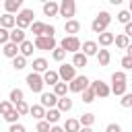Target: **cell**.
Listing matches in <instances>:
<instances>
[{"label": "cell", "mask_w": 132, "mask_h": 132, "mask_svg": "<svg viewBox=\"0 0 132 132\" xmlns=\"http://www.w3.org/2000/svg\"><path fill=\"white\" fill-rule=\"evenodd\" d=\"M109 23H111V14L107 12V10H101L95 19H93V23H91V31L93 33H103V31H107V27H109Z\"/></svg>", "instance_id": "1"}, {"label": "cell", "mask_w": 132, "mask_h": 132, "mask_svg": "<svg viewBox=\"0 0 132 132\" xmlns=\"http://www.w3.org/2000/svg\"><path fill=\"white\" fill-rule=\"evenodd\" d=\"M33 16H35L33 8H21V10L16 12V16H14V21H16V27H19V29H27V27H31V23H33Z\"/></svg>", "instance_id": "2"}, {"label": "cell", "mask_w": 132, "mask_h": 132, "mask_svg": "<svg viewBox=\"0 0 132 132\" xmlns=\"http://www.w3.org/2000/svg\"><path fill=\"white\" fill-rule=\"evenodd\" d=\"M25 80H27V87H29L33 93H39V95L43 93V85H45V82H43V76H41V74H37V72H29Z\"/></svg>", "instance_id": "3"}, {"label": "cell", "mask_w": 132, "mask_h": 132, "mask_svg": "<svg viewBox=\"0 0 132 132\" xmlns=\"http://www.w3.org/2000/svg\"><path fill=\"white\" fill-rule=\"evenodd\" d=\"M89 85H91V80H89L85 74H76V76L68 82V91H70V93H82Z\"/></svg>", "instance_id": "4"}, {"label": "cell", "mask_w": 132, "mask_h": 132, "mask_svg": "<svg viewBox=\"0 0 132 132\" xmlns=\"http://www.w3.org/2000/svg\"><path fill=\"white\" fill-rule=\"evenodd\" d=\"M60 47H62L66 54H68V52H70V54H76V52L80 50V39H78L76 35H66V37L60 41Z\"/></svg>", "instance_id": "5"}, {"label": "cell", "mask_w": 132, "mask_h": 132, "mask_svg": "<svg viewBox=\"0 0 132 132\" xmlns=\"http://www.w3.org/2000/svg\"><path fill=\"white\" fill-rule=\"evenodd\" d=\"M74 12H76V2L74 0H60V10H58L60 16H64L66 21H70L74 16Z\"/></svg>", "instance_id": "6"}, {"label": "cell", "mask_w": 132, "mask_h": 132, "mask_svg": "<svg viewBox=\"0 0 132 132\" xmlns=\"http://www.w3.org/2000/svg\"><path fill=\"white\" fill-rule=\"evenodd\" d=\"M33 45H35L37 50H43V52H50V50L58 47V43H56V37H45V35H39V37H35Z\"/></svg>", "instance_id": "7"}, {"label": "cell", "mask_w": 132, "mask_h": 132, "mask_svg": "<svg viewBox=\"0 0 132 132\" xmlns=\"http://www.w3.org/2000/svg\"><path fill=\"white\" fill-rule=\"evenodd\" d=\"M89 87L93 89L95 97H99V99H105V97H109V95H111V89H109V85H107V82H103V80H93Z\"/></svg>", "instance_id": "8"}, {"label": "cell", "mask_w": 132, "mask_h": 132, "mask_svg": "<svg viewBox=\"0 0 132 132\" xmlns=\"http://www.w3.org/2000/svg\"><path fill=\"white\" fill-rule=\"evenodd\" d=\"M58 76H60V80L70 82V80L76 76V68H74L72 64H62V66L58 68Z\"/></svg>", "instance_id": "9"}, {"label": "cell", "mask_w": 132, "mask_h": 132, "mask_svg": "<svg viewBox=\"0 0 132 132\" xmlns=\"http://www.w3.org/2000/svg\"><path fill=\"white\" fill-rule=\"evenodd\" d=\"M58 99H60V97H56L54 91H52V93H41V95H39V105L45 107V109H52V107L58 105Z\"/></svg>", "instance_id": "10"}, {"label": "cell", "mask_w": 132, "mask_h": 132, "mask_svg": "<svg viewBox=\"0 0 132 132\" xmlns=\"http://www.w3.org/2000/svg\"><path fill=\"white\" fill-rule=\"evenodd\" d=\"M80 50H82V54L89 58V56H97L99 45H97V41H85V43H80Z\"/></svg>", "instance_id": "11"}, {"label": "cell", "mask_w": 132, "mask_h": 132, "mask_svg": "<svg viewBox=\"0 0 132 132\" xmlns=\"http://www.w3.org/2000/svg\"><path fill=\"white\" fill-rule=\"evenodd\" d=\"M60 118H62V113H60V109H58V107L45 109V118H43V120H45V122H50L52 126H54V124H58V122H60Z\"/></svg>", "instance_id": "12"}, {"label": "cell", "mask_w": 132, "mask_h": 132, "mask_svg": "<svg viewBox=\"0 0 132 132\" xmlns=\"http://www.w3.org/2000/svg\"><path fill=\"white\" fill-rule=\"evenodd\" d=\"M58 10H60V4L54 2V0H50V2L43 4V14L45 16H58Z\"/></svg>", "instance_id": "13"}, {"label": "cell", "mask_w": 132, "mask_h": 132, "mask_svg": "<svg viewBox=\"0 0 132 132\" xmlns=\"http://www.w3.org/2000/svg\"><path fill=\"white\" fill-rule=\"evenodd\" d=\"M10 41H12V43H16V45H21V43L25 41V29L12 27V29H10Z\"/></svg>", "instance_id": "14"}, {"label": "cell", "mask_w": 132, "mask_h": 132, "mask_svg": "<svg viewBox=\"0 0 132 132\" xmlns=\"http://www.w3.org/2000/svg\"><path fill=\"white\" fill-rule=\"evenodd\" d=\"M2 54L6 56V58H16L19 56V45L16 43H12V41H8V43H4V47H2Z\"/></svg>", "instance_id": "15"}, {"label": "cell", "mask_w": 132, "mask_h": 132, "mask_svg": "<svg viewBox=\"0 0 132 132\" xmlns=\"http://www.w3.org/2000/svg\"><path fill=\"white\" fill-rule=\"evenodd\" d=\"M41 76H43V82H45V85H52V87H54L56 82H60L58 70H50V68H47V70H45V72H43Z\"/></svg>", "instance_id": "16"}, {"label": "cell", "mask_w": 132, "mask_h": 132, "mask_svg": "<svg viewBox=\"0 0 132 132\" xmlns=\"http://www.w3.org/2000/svg\"><path fill=\"white\" fill-rule=\"evenodd\" d=\"M113 39H116V35H113V33H109V31H103V33H99V41H97V45H101V47H107V45H111V43H113Z\"/></svg>", "instance_id": "17"}, {"label": "cell", "mask_w": 132, "mask_h": 132, "mask_svg": "<svg viewBox=\"0 0 132 132\" xmlns=\"http://www.w3.org/2000/svg\"><path fill=\"white\" fill-rule=\"evenodd\" d=\"M0 27H4V29H12V27H16V21H14V16L12 14H0Z\"/></svg>", "instance_id": "18"}, {"label": "cell", "mask_w": 132, "mask_h": 132, "mask_svg": "<svg viewBox=\"0 0 132 132\" xmlns=\"http://www.w3.org/2000/svg\"><path fill=\"white\" fill-rule=\"evenodd\" d=\"M64 31H66L68 35H76V33L80 31V23H78V21H74V19H70V21H66V23H64Z\"/></svg>", "instance_id": "19"}, {"label": "cell", "mask_w": 132, "mask_h": 132, "mask_svg": "<svg viewBox=\"0 0 132 132\" xmlns=\"http://www.w3.org/2000/svg\"><path fill=\"white\" fill-rule=\"evenodd\" d=\"M33 41H29V39H25L21 45H19V54L21 56H25V58H29V56H33Z\"/></svg>", "instance_id": "20"}, {"label": "cell", "mask_w": 132, "mask_h": 132, "mask_svg": "<svg viewBox=\"0 0 132 132\" xmlns=\"http://www.w3.org/2000/svg\"><path fill=\"white\" fill-rule=\"evenodd\" d=\"M47 68H50V64H47L45 58H35V60H33V72L41 74V72H45Z\"/></svg>", "instance_id": "21"}, {"label": "cell", "mask_w": 132, "mask_h": 132, "mask_svg": "<svg viewBox=\"0 0 132 132\" xmlns=\"http://www.w3.org/2000/svg\"><path fill=\"white\" fill-rule=\"evenodd\" d=\"M4 8H6V12H8V14L19 12V10L23 8V0H6V2H4Z\"/></svg>", "instance_id": "22"}, {"label": "cell", "mask_w": 132, "mask_h": 132, "mask_svg": "<svg viewBox=\"0 0 132 132\" xmlns=\"http://www.w3.org/2000/svg\"><path fill=\"white\" fill-rule=\"evenodd\" d=\"M72 66H74V68H85V66H87V56H85L82 52L72 54Z\"/></svg>", "instance_id": "23"}, {"label": "cell", "mask_w": 132, "mask_h": 132, "mask_svg": "<svg viewBox=\"0 0 132 132\" xmlns=\"http://www.w3.org/2000/svg\"><path fill=\"white\" fill-rule=\"evenodd\" d=\"M62 128H64V132H78V130H80V122H78L76 118H68Z\"/></svg>", "instance_id": "24"}, {"label": "cell", "mask_w": 132, "mask_h": 132, "mask_svg": "<svg viewBox=\"0 0 132 132\" xmlns=\"http://www.w3.org/2000/svg\"><path fill=\"white\" fill-rule=\"evenodd\" d=\"M109 60H111V54H109V50H99L97 52V62H99V66H107L109 64Z\"/></svg>", "instance_id": "25"}, {"label": "cell", "mask_w": 132, "mask_h": 132, "mask_svg": "<svg viewBox=\"0 0 132 132\" xmlns=\"http://www.w3.org/2000/svg\"><path fill=\"white\" fill-rule=\"evenodd\" d=\"M66 93H68V85L64 80H60V82L54 85V95L56 97H66Z\"/></svg>", "instance_id": "26"}, {"label": "cell", "mask_w": 132, "mask_h": 132, "mask_svg": "<svg viewBox=\"0 0 132 132\" xmlns=\"http://www.w3.org/2000/svg\"><path fill=\"white\" fill-rule=\"evenodd\" d=\"M58 109H60V113L70 111V109H72V99H68V97H60V99H58Z\"/></svg>", "instance_id": "27"}, {"label": "cell", "mask_w": 132, "mask_h": 132, "mask_svg": "<svg viewBox=\"0 0 132 132\" xmlns=\"http://www.w3.org/2000/svg\"><path fill=\"white\" fill-rule=\"evenodd\" d=\"M29 113H31L35 120H43V118H45V107H41V105H31V107H29Z\"/></svg>", "instance_id": "28"}, {"label": "cell", "mask_w": 132, "mask_h": 132, "mask_svg": "<svg viewBox=\"0 0 132 132\" xmlns=\"http://www.w3.org/2000/svg\"><path fill=\"white\" fill-rule=\"evenodd\" d=\"M126 87H128V82H111V93L113 95H118V97H122L124 93H126Z\"/></svg>", "instance_id": "29"}, {"label": "cell", "mask_w": 132, "mask_h": 132, "mask_svg": "<svg viewBox=\"0 0 132 132\" xmlns=\"http://www.w3.org/2000/svg\"><path fill=\"white\" fill-rule=\"evenodd\" d=\"M43 27H45V23L33 21V23H31V33H33L35 37H39V35H43Z\"/></svg>", "instance_id": "30"}, {"label": "cell", "mask_w": 132, "mask_h": 132, "mask_svg": "<svg viewBox=\"0 0 132 132\" xmlns=\"http://www.w3.org/2000/svg\"><path fill=\"white\" fill-rule=\"evenodd\" d=\"M113 43H116L120 50H126V47H128V43H130V37H126V35L122 33V35H118V37L113 39Z\"/></svg>", "instance_id": "31"}, {"label": "cell", "mask_w": 132, "mask_h": 132, "mask_svg": "<svg viewBox=\"0 0 132 132\" xmlns=\"http://www.w3.org/2000/svg\"><path fill=\"white\" fill-rule=\"evenodd\" d=\"M12 66H14V70H23V68L27 66V58L19 54L16 58H12Z\"/></svg>", "instance_id": "32"}, {"label": "cell", "mask_w": 132, "mask_h": 132, "mask_svg": "<svg viewBox=\"0 0 132 132\" xmlns=\"http://www.w3.org/2000/svg\"><path fill=\"white\" fill-rule=\"evenodd\" d=\"M8 101H10L12 105L19 103V101H23V91H21V89H12L10 95H8Z\"/></svg>", "instance_id": "33"}, {"label": "cell", "mask_w": 132, "mask_h": 132, "mask_svg": "<svg viewBox=\"0 0 132 132\" xmlns=\"http://www.w3.org/2000/svg\"><path fill=\"white\" fill-rule=\"evenodd\" d=\"M80 95H82V103H93V101H95V99H97V97H95V93H93V89H91V87H87V89H85V91H82V93H80Z\"/></svg>", "instance_id": "34"}, {"label": "cell", "mask_w": 132, "mask_h": 132, "mask_svg": "<svg viewBox=\"0 0 132 132\" xmlns=\"http://www.w3.org/2000/svg\"><path fill=\"white\" fill-rule=\"evenodd\" d=\"M19 118H21V113H19V111H16L14 107H12V109H10V111H8L6 116H4V120H6L8 124H16V122H19Z\"/></svg>", "instance_id": "35"}, {"label": "cell", "mask_w": 132, "mask_h": 132, "mask_svg": "<svg viewBox=\"0 0 132 132\" xmlns=\"http://www.w3.org/2000/svg\"><path fill=\"white\" fill-rule=\"evenodd\" d=\"M78 122H80V126H93L95 124V116L93 113H82L78 118Z\"/></svg>", "instance_id": "36"}, {"label": "cell", "mask_w": 132, "mask_h": 132, "mask_svg": "<svg viewBox=\"0 0 132 132\" xmlns=\"http://www.w3.org/2000/svg\"><path fill=\"white\" fill-rule=\"evenodd\" d=\"M52 58H54L56 62H62V60L66 58V52H64V50L58 45V47H54V50H52Z\"/></svg>", "instance_id": "37"}, {"label": "cell", "mask_w": 132, "mask_h": 132, "mask_svg": "<svg viewBox=\"0 0 132 132\" xmlns=\"http://www.w3.org/2000/svg\"><path fill=\"white\" fill-rule=\"evenodd\" d=\"M29 107H31V105H29V103H27L25 99H23V101H19V103H14V109H16V111H19L21 116L29 113Z\"/></svg>", "instance_id": "38"}, {"label": "cell", "mask_w": 132, "mask_h": 132, "mask_svg": "<svg viewBox=\"0 0 132 132\" xmlns=\"http://www.w3.org/2000/svg\"><path fill=\"white\" fill-rule=\"evenodd\" d=\"M111 82H128V78H126V72H122V70L113 72V74H111Z\"/></svg>", "instance_id": "39"}, {"label": "cell", "mask_w": 132, "mask_h": 132, "mask_svg": "<svg viewBox=\"0 0 132 132\" xmlns=\"http://www.w3.org/2000/svg\"><path fill=\"white\" fill-rule=\"evenodd\" d=\"M120 105H122V107H132V93L126 91V93L122 95V99H120Z\"/></svg>", "instance_id": "40"}, {"label": "cell", "mask_w": 132, "mask_h": 132, "mask_svg": "<svg viewBox=\"0 0 132 132\" xmlns=\"http://www.w3.org/2000/svg\"><path fill=\"white\" fill-rule=\"evenodd\" d=\"M130 19H132L130 10H120V12H118V21H120V23L126 25V23H130Z\"/></svg>", "instance_id": "41"}, {"label": "cell", "mask_w": 132, "mask_h": 132, "mask_svg": "<svg viewBox=\"0 0 132 132\" xmlns=\"http://www.w3.org/2000/svg\"><path fill=\"white\" fill-rule=\"evenodd\" d=\"M12 107H14V105H12L10 101H0V116H6Z\"/></svg>", "instance_id": "42"}, {"label": "cell", "mask_w": 132, "mask_h": 132, "mask_svg": "<svg viewBox=\"0 0 132 132\" xmlns=\"http://www.w3.org/2000/svg\"><path fill=\"white\" fill-rule=\"evenodd\" d=\"M8 41H10V31L4 29V27H0V43L4 45V43H8Z\"/></svg>", "instance_id": "43"}, {"label": "cell", "mask_w": 132, "mask_h": 132, "mask_svg": "<svg viewBox=\"0 0 132 132\" xmlns=\"http://www.w3.org/2000/svg\"><path fill=\"white\" fill-rule=\"evenodd\" d=\"M50 128H52L50 122H45V120H39L37 122V132H50Z\"/></svg>", "instance_id": "44"}, {"label": "cell", "mask_w": 132, "mask_h": 132, "mask_svg": "<svg viewBox=\"0 0 132 132\" xmlns=\"http://www.w3.org/2000/svg\"><path fill=\"white\" fill-rule=\"evenodd\" d=\"M43 35H45V37H54V35H56V27H54V25H45V27H43Z\"/></svg>", "instance_id": "45"}, {"label": "cell", "mask_w": 132, "mask_h": 132, "mask_svg": "<svg viewBox=\"0 0 132 132\" xmlns=\"http://www.w3.org/2000/svg\"><path fill=\"white\" fill-rule=\"evenodd\" d=\"M120 64L124 66V70H132V58H130V56H124Z\"/></svg>", "instance_id": "46"}, {"label": "cell", "mask_w": 132, "mask_h": 132, "mask_svg": "<svg viewBox=\"0 0 132 132\" xmlns=\"http://www.w3.org/2000/svg\"><path fill=\"white\" fill-rule=\"evenodd\" d=\"M8 132H27V128L23 126V124H10V128H8Z\"/></svg>", "instance_id": "47"}, {"label": "cell", "mask_w": 132, "mask_h": 132, "mask_svg": "<svg viewBox=\"0 0 132 132\" xmlns=\"http://www.w3.org/2000/svg\"><path fill=\"white\" fill-rule=\"evenodd\" d=\"M105 132H122V126L120 124H107V128H105Z\"/></svg>", "instance_id": "48"}, {"label": "cell", "mask_w": 132, "mask_h": 132, "mask_svg": "<svg viewBox=\"0 0 132 132\" xmlns=\"http://www.w3.org/2000/svg\"><path fill=\"white\" fill-rule=\"evenodd\" d=\"M124 35H126V37H132V21L126 23V27H124Z\"/></svg>", "instance_id": "49"}, {"label": "cell", "mask_w": 132, "mask_h": 132, "mask_svg": "<svg viewBox=\"0 0 132 132\" xmlns=\"http://www.w3.org/2000/svg\"><path fill=\"white\" fill-rule=\"evenodd\" d=\"M50 132H64V128H62V126H58V124H54V126L50 128Z\"/></svg>", "instance_id": "50"}, {"label": "cell", "mask_w": 132, "mask_h": 132, "mask_svg": "<svg viewBox=\"0 0 132 132\" xmlns=\"http://www.w3.org/2000/svg\"><path fill=\"white\" fill-rule=\"evenodd\" d=\"M78 132H93V128H91V126H80Z\"/></svg>", "instance_id": "51"}, {"label": "cell", "mask_w": 132, "mask_h": 132, "mask_svg": "<svg viewBox=\"0 0 132 132\" xmlns=\"http://www.w3.org/2000/svg\"><path fill=\"white\" fill-rule=\"evenodd\" d=\"M126 56L132 58V43H128V47H126Z\"/></svg>", "instance_id": "52"}, {"label": "cell", "mask_w": 132, "mask_h": 132, "mask_svg": "<svg viewBox=\"0 0 132 132\" xmlns=\"http://www.w3.org/2000/svg\"><path fill=\"white\" fill-rule=\"evenodd\" d=\"M107 2H109V4H113V6H118V4H122L124 0H107Z\"/></svg>", "instance_id": "53"}, {"label": "cell", "mask_w": 132, "mask_h": 132, "mask_svg": "<svg viewBox=\"0 0 132 132\" xmlns=\"http://www.w3.org/2000/svg\"><path fill=\"white\" fill-rule=\"evenodd\" d=\"M128 10H130V14H132V0H130V6H128Z\"/></svg>", "instance_id": "54"}, {"label": "cell", "mask_w": 132, "mask_h": 132, "mask_svg": "<svg viewBox=\"0 0 132 132\" xmlns=\"http://www.w3.org/2000/svg\"><path fill=\"white\" fill-rule=\"evenodd\" d=\"M39 2H43V4H45V2H50V0H39Z\"/></svg>", "instance_id": "55"}]
</instances>
